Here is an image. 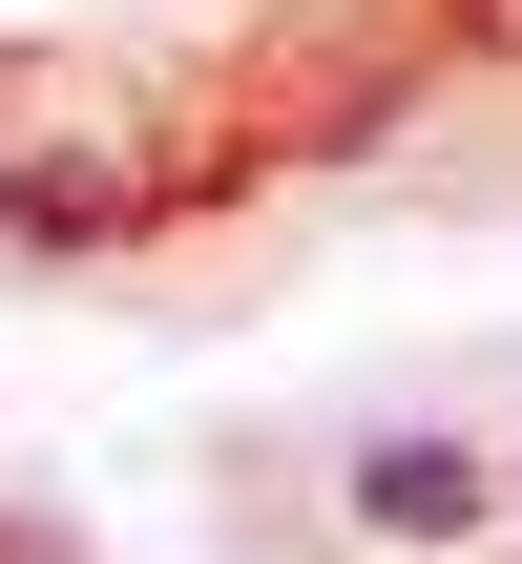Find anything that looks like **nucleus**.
<instances>
[{"mask_svg": "<svg viewBox=\"0 0 522 564\" xmlns=\"http://www.w3.org/2000/svg\"><path fill=\"white\" fill-rule=\"evenodd\" d=\"M335 502H356V544H398V564H460L481 523H502V460H481V440H439V419H377V440L335 460Z\"/></svg>", "mask_w": 522, "mask_h": 564, "instance_id": "f257e3e1", "label": "nucleus"}, {"mask_svg": "<svg viewBox=\"0 0 522 564\" xmlns=\"http://www.w3.org/2000/svg\"><path fill=\"white\" fill-rule=\"evenodd\" d=\"M0 209H21V230H42V251H105V230H126V167H21V188H0Z\"/></svg>", "mask_w": 522, "mask_h": 564, "instance_id": "f03ea898", "label": "nucleus"}, {"mask_svg": "<svg viewBox=\"0 0 522 564\" xmlns=\"http://www.w3.org/2000/svg\"><path fill=\"white\" fill-rule=\"evenodd\" d=\"M0 564H84V544H63V523H0Z\"/></svg>", "mask_w": 522, "mask_h": 564, "instance_id": "7ed1b4c3", "label": "nucleus"}, {"mask_svg": "<svg viewBox=\"0 0 522 564\" xmlns=\"http://www.w3.org/2000/svg\"><path fill=\"white\" fill-rule=\"evenodd\" d=\"M502 523H522V440H502Z\"/></svg>", "mask_w": 522, "mask_h": 564, "instance_id": "20e7f679", "label": "nucleus"}]
</instances>
